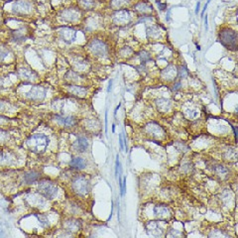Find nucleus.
<instances>
[{"label":"nucleus","mask_w":238,"mask_h":238,"mask_svg":"<svg viewBox=\"0 0 238 238\" xmlns=\"http://www.w3.org/2000/svg\"><path fill=\"white\" fill-rule=\"evenodd\" d=\"M218 39L221 45L227 50L236 51L238 46V35L237 32L228 27H223L219 30Z\"/></svg>","instance_id":"obj_1"},{"label":"nucleus","mask_w":238,"mask_h":238,"mask_svg":"<svg viewBox=\"0 0 238 238\" xmlns=\"http://www.w3.org/2000/svg\"><path fill=\"white\" fill-rule=\"evenodd\" d=\"M27 145L33 153L42 154L48 148L49 138L44 134H34L27 140Z\"/></svg>","instance_id":"obj_2"},{"label":"nucleus","mask_w":238,"mask_h":238,"mask_svg":"<svg viewBox=\"0 0 238 238\" xmlns=\"http://www.w3.org/2000/svg\"><path fill=\"white\" fill-rule=\"evenodd\" d=\"M72 189L78 196H86L90 191V183L85 176L77 175L72 180Z\"/></svg>","instance_id":"obj_3"},{"label":"nucleus","mask_w":238,"mask_h":238,"mask_svg":"<svg viewBox=\"0 0 238 238\" xmlns=\"http://www.w3.org/2000/svg\"><path fill=\"white\" fill-rule=\"evenodd\" d=\"M87 49L89 52L97 58H106L109 54V49L106 43L100 39H92L88 43Z\"/></svg>","instance_id":"obj_4"},{"label":"nucleus","mask_w":238,"mask_h":238,"mask_svg":"<svg viewBox=\"0 0 238 238\" xmlns=\"http://www.w3.org/2000/svg\"><path fill=\"white\" fill-rule=\"evenodd\" d=\"M38 191L45 196L48 199H55L57 194H58V188H57L56 184L53 183L52 181L49 180H43L40 181L39 185H38Z\"/></svg>","instance_id":"obj_5"},{"label":"nucleus","mask_w":238,"mask_h":238,"mask_svg":"<svg viewBox=\"0 0 238 238\" xmlns=\"http://www.w3.org/2000/svg\"><path fill=\"white\" fill-rule=\"evenodd\" d=\"M144 130L146 132V134L148 136H150L153 140H159V139H163V138L166 136V132L163 129V127L159 125L158 123L154 122H149L147 125L144 127Z\"/></svg>","instance_id":"obj_6"},{"label":"nucleus","mask_w":238,"mask_h":238,"mask_svg":"<svg viewBox=\"0 0 238 238\" xmlns=\"http://www.w3.org/2000/svg\"><path fill=\"white\" fill-rule=\"evenodd\" d=\"M32 10H33V4L29 0H18L12 6L13 13L21 16L31 14Z\"/></svg>","instance_id":"obj_7"},{"label":"nucleus","mask_w":238,"mask_h":238,"mask_svg":"<svg viewBox=\"0 0 238 238\" xmlns=\"http://www.w3.org/2000/svg\"><path fill=\"white\" fill-rule=\"evenodd\" d=\"M132 20V14L129 10L127 9H121L117 10L114 14L112 15V21L113 24L117 26H125L129 24Z\"/></svg>","instance_id":"obj_8"},{"label":"nucleus","mask_w":238,"mask_h":238,"mask_svg":"<svg viewBox=\"0 0 238 238\" xmlns=\"http://www.w3.org/2000/svg\"><path fill=\"white\" fill-rule=\"evenodd\" d=\"M153 212H154V215H155L159 220L167 221V220L171 219L172 216H173V212H172L171 208L168 206V205H165V204L156 205L153 209Z\"/></svg>","instance_id":"obj_9"},{"label":"nucleus","mask_w":238,"mask_h":238,"mask_svg":"<svg viewBox=\"0 0 238 238\" xmlns=\"http://www.w3.org/2000/svg\"><path fill=\"white\" fill-rule=\"evenodd\" d=\"M164 220H158V221H149V222L146 223L145 228L147 232L152 236L155 237H160L163 236L164 232H165V228L162 227V222Z\"/></svg>","instance_id":"obj_10"},{"label":"nucleus","mask_w":238,"mask_h":238,"mask_svg":"<svg viewBox=\"0 0 238 238\" xmlns=\"http://www.w3.org/2000/svg\"><path fill=\"white\" fill-rule=\"evenodd\" d=\"M60 17L65 22L72 23L80 19V11L77 8H67V9L62 10L60 13Z\"/></svg>","instance_id":"obj_11"},{"label":"nucleus","mask_w":238,"mask_h":238,"mask_svg":"<svg viewBox=\"0 0 238 238\" xmlns=\"http://www.w3.org/2000/svg\"><path fill=\"white\" fill-rule=\"evenodd\" d=\"M178 77V67L175 65H169L161 72V78L166 82H173Z\"/></svg>","instance_id":"obj_12"},{"label":"nucleus","mask_w":238,"mask_h":238,"mask_svg":"<svg viewBox=\"0 0 238 238\" xmlns=\"http://www.w3.org/2000/svg\"><path fill=\"white\" fill-rule=\"evenodd\" d=\"M46 95V89L42 86H33L31 88V90L29 92L26 93V97L29 98L30 100H33V101H40L42 100L43 98Z\"/></svg>","instance_id":"obj_13"},{"label":"nucleus","mask_w":238,"mask_h":238,"mask_svg":"<svg viewBox=\"0 0 238 238\" xmlns=\"http://www.w3.org/2000/svg\"><path fill=\"white\" fill-rule=\"evenodd\" d=\"M60 37L63 40L64 42L67 43V44H71L77 38V31L72 28H67V27H65V28H62L59 32Z\"/></svg>","instance_id":"obj_14"},{"label":"nucleus","mask_w":238,"mask_h":238,"mask_svg":"<svg viewBox=\"0 0 238 238\" xmlns=\"http://www.w3.org/2000/svg\"><path fill=\"white\" fill-rule=\"evenodd\" d=\"M88 141L85 137H78L75 141L72 143V150L77 153H85L88 149Z\"/></svg>","instance_id":"obj_15"},{"label":"nucleus","mask_w":238,"mask_h":238,"mask_svg":"<svg viewBox=\"0 0 238 238\" xmlns=\"http://www.w3.org/2000/svg\"><path fill=\"white\" fill-rule=\"evenodd\" d=\"M155 105H156L157 110H158L159 112L166 113V112H169L170 110L172 109L173 103L170 99L161 97V98H157L155 100Z\"/></svg>","instance_id":"obj_16"},{"label":"nucleus","mask_w":238,"mask_h":238,"mask_svg":"<svg viewBox=\"0 0 238 238\" xmlns=\"http://www.w3.org/2000/svg\"><path fill=\"white\" fill-rule=\"evenodd\" d=\"M64 229L67 232H77L80 230L82 228V224H80V220L75 219V218H70V219L65 220V222L63 223Z\"/></svg>","instance_id":"obj_17"},{"label":"nucleus","mask_w":238,"mask_h":238,"mask_svg":"<svg viewBox=\"0 0 238 238\" xmlns=\"http://www.w3.org/2000/svg\"><path fill=\"white\" fill-rule=\"evenodd\" d=\"M18 74L20 75V77L22 80H26V82H34V80H37L38 75L35 72L32 71L31 69H28V67H21L19 69Z\"/></svg>","instance_id":"obj_18"},{"label":"nucleus","mask_w":238,"mask_h":238,"mask_svg":"<svg viewBox=\"0 0 238 238\" xmlns=\"http://www.w3.org/2000/svg\"><path fill=\"white\" fill-rule=\"evenodd\" d=\"M55 120L57 123L61 126L65 127H72L77 124V119L74 116H63V115H56Z\"/></svg>","instance_id":"obj_19"},{"label":"nucleus","mask_w":238,"mask_h":238,"mask_svg":"<svg viewBox=\"0 0 238 238\" xmlns=\"http://www.w3.org/2000/svg\"><path fill=\"white\" fill-rule=\"evenodd\" d=\"M67 91H69L70 93L74 94L75 96H78V97H85L87 95V88L85 87V86H80V85H67Z\"/></svg>","instance_id":"obj_20"},{"label":"nucleus","mask_w":238,"mask_h":238,"mask_svg":"<svg viewBox=\"0 0 238 238\" xmlns=\"http://www.w3.org/2000/svg\"><path fill=\"white\" fill-rule=\"evenodd\" d=\"M134 10L138 13H141V14L148 15L153 12V6L150 3H148V2L141 1L134 5Z\"/></svg>","instance_id":"obj_21"},{"label":"nucleus","mask_w":238,"mask_h":238,"mask_svg":"<svg viewBox=\"0 0 238 238\" xmlns=\"http://www.w3.org/2000/svg\"><path fill=\"white\" fill-rule=\"evenodd\" d=\"M146 34H147V38L149 40H158L161 37V30L159 26H149L147 30H146Z\"/></svg>","instance_id":"obj_22"},{"label":"nucleus","mask_w":238,"mask_h":238,"mask_svg":"<svg viewBox=\"0 0 238 238\" xmlns=\"http://www.w3.org/2000/svg\"><path fill=\"white\" fill-rule=\"evenodd\" d=\"M222 158L224 161L227 162H236L237 160V151L235 148H228L222 154Z\"/></svg>","instance_id":"obj_23"},{"label":"nucleus","mask_w":238,"mask_h":238,"mask_svg":"<svg viewBox=\"0 0 238 238\" xmlns=\"http://www.w3.org/2000/svg\"><path fill=\"white\" fill-rule=\"evenodd\" d=\"M70 166L75 170H83L86 167V161L82 157H75L70 162Z\"/></svg>","instance_id":"obj_24"},{"label":"nucleus","mask_w":238,"mask_h":238,"mask_svg":"<svg viewBox=\"0 0 238 238\" xmlns=\"http://www.w3.org/2000/svg\"><path fill=\"white\" fill-rule=\"evenodd\" d=\"M213 172H214V174L217 176V177H219L220 178H222V180L226 178L229 175V170L227 169L225 166L220 165V164L215 165L214 168H213Z\"/></svg>","instance_id":"obj_25"},{"label":"nucleus","mask_w":238,"mask_h":238,"mask_svg":"<svg viewBox=\"0 0 238 238\" xmlns=\"http://www.w3.org/2000/svg\"><path fill=\"white\" fill-rule=\"evenodd\" d=\"M129 4H130V0H111L110 1V6L114 10L124 9Z\"/></svg>","instance_id":"obj_26"},{"label":"nucleus","mask_w":238,"mask_h":238,"mask_svg":"<svg viewBox=\"0 0 238 238\" xmlns=\"http://www.w3.org/2000/svg\"><path fill=\"white\" fill-rule=\"evenodd\" d=\"M184 113H185V116L188 119H191V120H194V119L197 118L199 116V110L197 109L196 107H186L185 108V110H184Z\"/></svg>","instance_id":"obj_27"},{"label":"nucleus","mask_w":238,"mask_h":238,"mask_svg":"<svg viewBox=\"0 0 238 238\" xmlns=\"http://www.w3.org/2000/svg\"><path fill=\"white\" fill-rule=\"evenodd\" d=\"M78 5L82 9L92 10L96 6L95 0H78Z\"/></svg>","instance_id":"obj_28"},{"label":"nucleus","mask_w":238,"mask_h":238,"mask_svg":"<svg viewBox=\"0 0 238 238\" xmlns=\"http://www.w3.org/2000/svg\"><path fill=\"white\" fill-rule=\"evenodd\" d=\"M39 178H40V174L35 171H31L27 173V174L24 176V180H25V182L27 184H33L36 182V181L39 180Z\"/></svg>","instance_id":"obj_29"},{"label":"nucleus","mask_w":238,"mask_h":238,"mask_svg":"<svg viewBox=\"0 0 238 238\" xmlns=\"http://www.w3.org/2000/svg\"><path fill=\"white\" fill-rule=\"evenodd\" d=\"M180 171L182 174H186V175L191 174V173L194 172V165L189 161L184 162L180 167Z\"/></svg>","instance_id":"obj_30"},{"label":"nucleus","mask_w":238,"mask_h":238,"mask_svg":"<svg viewBox=\"0 0 238 238\" xmlns=\"http://www.w3.org/2000/svg\"><path fill=\"white\" fill-rule=\"evenodd\" d=\"M134 54L133 49H131L128 46H125V47L121 48L120 51H119V55H120L121 58H130L132 55Z\"/></svg>","instance_id":"obj_31"},{"label":"nucleus","mask_w":238,"mask_h":238,"mask_svg":"<svg viewBox=\"0 0 238 238\" xmlns=\"http://www.w3.org/2000/svg\"><path fill=\"white\" fill-rule=\"evenodd\" d=\"M139 57H140V59H141V62L143 64H146V63H148L149 61H150L151 59H152V57H151V54L147 52V51H145V50H142L141 52H140L139 54Z\"/></svg>","instance_id":"obj_32"},{"label":"nucleus","mask_w":238,"mask_h":238,"mask_svg":"<svg viewBox=\"0 0 238 238\" xmlns=\"http://www.w3.org/2000/svg\"><path fill=\"white\" fill-rule=\"evenodd\" d=\"M227 236H229V235L225 233L224 231L220 230V229H213V230H211V233L208 234V237H227Z\"/></svg>","instance_id":"obj_33"},{"label":"nucleus","mask_w":238,"mask_h":238,"mask_svg":"<svg viewBox=\"0 0 238 238\" xmlns=\"http://www.w3.org/2000/svg\"><path fill=\"white\" fill-rule=\"evenodd\" d=\"M188 75H189V72L185 66H181V67H178V77L184 80V78H186Z\"/></svg>","instance_id":"obj_34"},{"label":"nucleus","mask_w":238,"mask_h":238,"mask_svg":"<svg viewBox=\"0 0 238 238\" xmlns=\"http://www.w3.org/2000/svg\"><path fill=\"white\" fill-rule=\"evenodd\" d=\"M166 236L168 237H181V236H184V234L182 232H180L177 229H170L169 231L166 232Z\"/></svg>","instance_id":"obj_35"},{"label":"nucleus","mask_w":238,"mask_h":238,"mask_svg":"<svg viewBox=\"0 0 238 238\" xmlns=\"http://www.w3.org/2000/svg\"><path fill=\"white\" fill-rule=\"evenodd\" d=\"M37 217H38V220L40 221V223H41V225L43 227L49 226V220H48V218L46 217L45 215L40 214V215H37Z\"/></svg>","instance_id":"obj_36"},{"label":"nucleus","mask_w":238,"mask_h":238,"mask_svg":"<svg viewBox=\"0 0 238 238\" xmlns=\"http://www.w3.org/2000/svg\"><path fill=\"white\" fill-rule=\"evenodd\" d=\"M147 21H153V17H151L150 15H144L139 19L138 23H146Z\"/></svg>","instance_id":"obj_37"},{"label":"nucleus","mask_w":238,"mask_h":238,"mask_svg":"<svg viewBox=\"0 0 238 238\" xmlns=\"http://www.w3.org/2000/svg\"><path fill=\"white\" fill-rule=\"evenodd\" d=\"M177 146H178V149L181 151V152H186V150L189 149L188 146H186V144H184V143H178Z\"/></svg>","instance_id":"obj_38"},{"label":"nucleus","mask_w":238,"mask_h":238,"mask_svg":"<svg viewBox=\"0 0 238 238\" xmlns=\"http://www.w3.org/2000/svg\"><path fill=\"white\" fill-rule=\"evenodd\" d=\"M8 55V52L7 51H5L3 48H0V61H2V60L5 59V57Z\"/></svg>","instance_id":"obj_39"},{"label":"nucleus","mask_w":238,"mask_h":238,"mask_svg":"<svg viewBox=\"0 0 238 238\" xmlns=\"http://www.w3.org/2000/svg\"><path fill=\"white\" fill-rule=\"evenodd\" d=\"M157 4H158L159 8H160V10H165L167 8V4L166 3H162L161 1H157Z\"/></svg>","instance_id":"obj_40"},{"label":"nucleus","mask_w":238,"mask_h":238,"mask_svg":"<svg viewBox=\"0 0 238 238\" xmlns=\"http://www.w3.org/2000/svg\"><path fill=\"white\" fill-rule=\"evenodd\" d=\"M118 169H119V158L117 156V159H116V164H115V174H116V176L118 175Z\"/></svg>","instance_id":"obj_41"},{"label":"nucleus","mask_w":238,"mask_h":238,"mask_svg":"<svg viewBox=\"0 0 238 238\" xmlns=\"http://www.w3.org/2000/svg\"><path fill=\"white\" fill-rule=\"evenodd\" d=\"M181 88V82H176L175 83V85H174V90L175 91H177V90H178V89Z\"/></svg>","instance_id":"obj_42"},{"label":"nucleus","mask_w":238,"mask_h":238,"mask_svg":"<svg viewBox=\"0 0 238 238\" xmlns=\"http://www.w3.org/2000/svg\"><path fill=\"white\" fill-rule=\"evenodd\" d=\"M119 144H120V149L123 150L124 145H123V140H122V135H119Z\"/></svg>","instance_id":"obj_43"},{"label":"nucleus","mask_w":238,"mask_h":238,"mask_svg":"<svg viewBox=\"0 0 238 238\" xmlns=\"http://www.w3.org/2000/svg\"><path fill=\"white\" fill-rule=\"evenodd\" d=\"M105 132H107V112H105Z\"/></svg>","instance_id":"obj_44"},{"label":"nucleus","mask_w":238,"mask_h":238,"mask_svg":"<svg viewBox=\"0 0 238 238\" xmlns=\"http://www.w3.org/2000/svg\"><path fill=\"white\" fill-rule=\"evenodd\" d=\"M199 6H201V2H199V3L196 4V13L197 14L199 13Z\"/></svg>","instance_id":"obj_45"},{"label":"nucleus","mask_w":238,"mask_h":238,"mask_svg":"<svg viewBox=\"0 0 238 238\" xmlns=\"http://www.w3.org/2000/svg\"><path fill=\"white\" fill-rule=\"evenodd\" d=\"M205 29H208V26H207V15H206V17H205Z\"/></svg>","instance_id":"obj_46"},{"label":"nucleus","mask_w":238,"mask_h":238,"mask_svg":"<svg viewBox=\"0 0 238 238\" xmlns=\"http://www.w3.org/2000/svg\"><path fill=\"white\" fill-rule=\"evenodd\" d=\"M111 85H112V80H110V82H109V85H108V89H107L108 91H110V87H111Z\"/></svg>","instance_id":"obj_47"},{"label":"nucleus","mask_w":238,"mask_h":238,"mask_svg":"<svg viewBox=\"0 0 238 238\" xmlns=\"http://www.w3.org/2000/svg\"><path fill=\"white\" fill-rule=\"evenodd\" d=\"M2 83H3V80L0 78V86H2Z\"/></svg>","instance_id":"obj_48"},{"label":"nucleus","mask_w":238,"mask_h":238,"mask_svg":"<svg viewBox=\"0 0 238 238\" xmlns=\"http://www.w3.org/2000/svg\"><path fill=\"white\" fill-rule=\"evenodd\" d=\"M2 106H3V103H2V102H0V108H2Z\"/></svg>","instance_id":"obj_49"},{"label":"nucleus","mask_w":238,"mask_h":238,"mask_svg":"<svg viewBox=\"0 0 238 238\" xmlns=\"http://www.w3.org/2000/svg\"><path fill=\"white\" fill-rule=\"evenodd\" d=\"M36 1H42L43 2V1H45V0H36Z\"/></svg>","instance_id":"obj_50"}]
</instances>
